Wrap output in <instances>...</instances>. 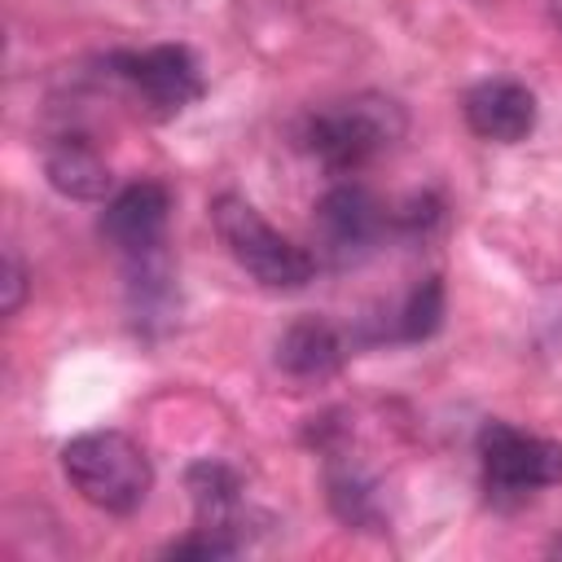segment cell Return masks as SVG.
<instances>
[{
    "label": "cell",
    "mask_w": 562,
    "mask_h": 562,
    "mask_svg": "<svg viewBox=\"0 0 562 562\" xmlns=\"http://www.w3.org/2000/svg\"><path fill=\"white\" fill-rule=\"evenodd\" d=\"M408 132L404 105L382 92H356L342 101H329L303 119V149L321 158L329 171H356L386 149H395Z\"/></svg>",
    "instance_id": "6da1fadb"
},
{
    "label": "cell",
    "mask_w": 562,
    "mask_h": 562,
    "mask_svg": "<svg viewBox=\"0 0 562 562\" xmlns=\"http://www.w3.org/2000/svg\"><path fill=\"white\" fill-rule=\"evenodd\" d=\"M61 470L70 479V487L105 509V514H132L145 505L149 487H154V465L145 457V448L123 435V430H88L75 435L61 448Z\"/></svg>",
    "instance_id": "7a4b0ae2"
},
{
    "label": "cell",
    "mask_w": 562,
    "mask_h": 562,
    "mask_svg": "<svg viewBox=\"0 0 562 562\" xmlns=\"http://www.w3.org/2000/svg\"><path fill=\"white\" fill-rule=\"evenodd\" d=\"M211 220H215V233L220 241L228 246V255L268 290H299L312 281L316 272V259L294 246L290 237H281L246 198L237 193H220L211 202Z\"/></svg>",
    "instance_id": "3957f363"
},
{
    "label": "cell",
    "mask_w": 562,
    "mask_h": 562,
    "mask_svg": "<svg viewBox=\"0 0 562 562\" xmlns=\"http://www.w3.org/2000/svg\"><path fill=\"white\" fill-rule=\"evenodd\" d=\"M479 457H483L487 487L496 496H531L540 487L562 483V443L527 435V430L505 426V422L483 426Z\"/></svg>",
    "instance_id": "277c9868"
},
{
    "label": "cell",
    "mask_w": 562,
    "mask_h": 562,
    "mask_svg": "<svg viewBox=\"0 0 562 562\" xmlns=\"http://www.w3.org/2000/svg\"><path fill=\"white\" fill-rule=\"evenodd\" d=\"M114 75L158 114L171 119L184 105H193L202 97V75L189 48L180 44H158L145 53H119L114 57Z\"/></svg>",
    "instance_id": "5b68a950"
},
{
    "label": "cell",
    "mask_w": 562,
    "mask_h": 562,
    "mask_svg": "<svg viewBox=\"0 0 562 562\" xmlns=\"http://www.w3.org/2000/svg\"><path fill=\"white\" fill-rule=\"evenodd\" d=\"M386 220L391 215L382 211V202L360 184H334L316 202V237H321V246L334 263L364 259L378 246Z\"/></svg>",
    "instance_id": "8992f818"
},
{
    "label": "cell",
    "mask_w": 562,
    "mask_h": 562,
    "mask_svg": "<svg viewBox=\"0 0 562 562\" xmlns=\"http://www.w3.org/2000/svg\"><path fill=\"white\" fill-rule=\"evenodd\" d=\"M167 211H171V193L158 184V180H136L127 189H119L110 202H105V215H101V237L140 259V255H154L158 241H162V228H167Z\"/></svg>",
    "instance_id": "52a82bcc"
},
{
    "label": "cell",
    "mask_w": 562,
    "mask_h": 562,
    "mask_svg": "<svg viewBox=\"0 0 562 562\" xmlns=\"http://www.w3.org/2000/svg\"><path fill=\"white\" fill-rule=\"evenodd\" d=\"M465 123L479 140L514 145L536 127V97L518 79H483L461 101Z\"/></svg>",
    "instance_id": "ba28073f"
},
{
    "label": "cell",
    "mask_w": 562,
    "mask_h": 562,
    "mask_svg": "<svg viewBox=\"0 0 562 562\" xmlns=\"http://www.w3.org/2000/svg\"><path fill=\"white\" fill-rule=\"evenodd\" d=\"M342 356H347L342 334H338L329 321H316V316L294 321V325L277 338V364H281L290 378H303V382L338 373Z\"/></svg>",
    "instance_id": "9c48e42d"
},
{
    "label": "cell",
    "mask_w": 562,
    "mask_h": 562,
    "mask_svg": "<svg viewBox=\"0 0 562 562\" xmlns=\"http://www.w3.org/2000/svg\"><path fill=\"white\" fill-rule=\"evenodd\" d=\"M189 496L198 509V527L237 544L233 527H241V479L224 461H198L189 470Z\"/></svg>",
    "instance_id": "30bf717a"
},
{
    "label": "cell",
    "mask_w": 562,
    "mask_h": 562,
    "mask_svg": "<svg viewBox=\"0 0 562 562\" xmlns=\"http://www.w3.org/2000/svg\"><path fill=\"white\" fill-rule=\"evenodd\" d=\"M44 171H48V184L66 198L92 202L110 193V167L83 136H57V145H48L44 154Z\"/></svg>",
    "instance_id": "8fae6325"
},
{
    "label": "cell",
    "mask_w": 562,
    "mask_h": 562,
    "mask_svg": "<svg viewBox=\"0 0 562 562\" xmlns=\"http://www.w3.org/2000/svg\"><path fill=\"white\" fill-rule=\"evenodd\" d=\"M329 501H334L338 518H342V522H356V527H369V522H378V514H382L373 479H369L360 465H351V461L329 465Z\"/></svg>",
    "instance_id": "7c38bea8"
},
{
    "label": "cell",
    "mask_w": 562,
    "mask_h": 562,
    "mask_svg": "<svg viewBox=\"0 0 562 562\" xmlns=\"http://www.w3.org/2000/svg\"><path fill=\"white\" fill-rule=\"evenodd\" d=\"M443 321V281L439 277H426L422 285H413V294L404 299L400 316H395V334L404 342H422L439 329Z\"/></svg>",
    "instance_id": "4fadbf2b"
},
{
    "label": "cell",
    "mask_w": 562,
    "mask_h": 562,
    "mask_svg": "<svg viewBox=\"0 0 562 562\" xmlns=\"http://www.w3.org/2000/svg\"><path fill=\"white\" fill-rule=\"evenodd\" d=\"M0 285H4V316H13L22 307V299H26V268H22L18 250L4 255V281Z\"/></svg>",
    "instance_id": "5bb4252c"
},
{
    "label": "cell",
    "mask_w": 562,
    "mask_h": 562,
    "mask_svg": "<svg viewBox=\"0 0 562 562\" xmlns=\"http://www.w3.org/2000/svg\"><path fill=\"white\" fill-rule=\"evenodd\" d=\"M549 18H553V26L562 31V0H549Z\"/></svg>",
    "instance_id": "9a60e30c"
},
{
    "label": "cell",
    "mask_w": 562,
    "mask_h": 562,
    "mask_svg": "<svg viewBox=\"0 0 562 562\" xmlns=\"http://www.w3.org/2000/svg\"><path fill=\"white\" fill-rule=\"evenodd\" d=\"M549 553H553V558H562V540H553V544H549Z\"/></svg>",
    "instance_id": "2e32d148"
}]
</instances>
